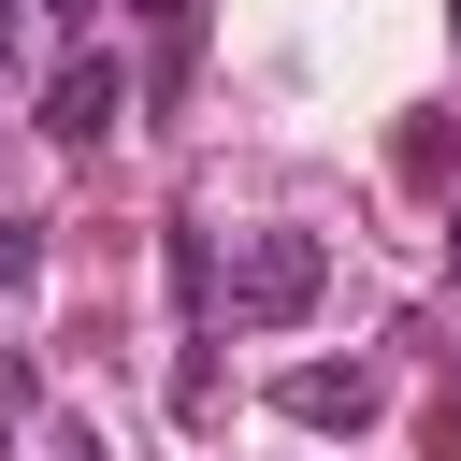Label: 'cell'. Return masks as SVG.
Returning a JSON list of instances; mask_svg holds the SVG:
<instances>
[{"label":"cell","instance_id":"6da1fadb","mask_svg":"<svg viewBox=\"0 0 461 461\" xmlns=\"http://www.w3.org/2000/svg\"><path fill=\"white\" fill-rule=\"evenodd\" d=\"M317 230H230V259H216V317H245V331H274V317H303L317 303Z\"/></svg>","mask_w":461,"mask_h":461},{"label":"cell","instance_id":"7a4b0ae2","mask_svg":"<svg viewBox=\"0 0 461 461\" xmlns=\"http://www.w3.org/2000/svg\"><path fill=\"white\" fill-rule=\"evenodd\" d=\"M115 115H130V72H115L101 43H72V58L43 72V130H58V144H101Z\"/></svg>","mask_w":461,"mask_h":461},{"label":"cell","instance_id":"3957f363","mask_svg":"<svg viewBox=\"0 0 461 461\" xmlns=\"http://www.w3.org/2000/svg\"><path fill=\"white\" fill-rule=\"evenodd\" d=\"M274 403H288L303 432H360V418H375V375H360V360H303V375H274Z\"/></svg>","mask_w":461,"mask_h":461},{"label":"cell","instance_id":"277c9868","mask_svg":"<svg viewBox=\"0 0 461 461\" xmlns=\"http://www.w3.org/2000/svg\"><path fill=\"white\" fill-rule=\"evenodd\" d=\"M130 29H144V101L173 115L187 101V58H202V0H130Z\"/></svg>","mask_w":461,"mask_h":461},{"label":"cell","instance_id":"5b68a950","mask_svg":"<svg viewBox=\"0 0 461 461\" xmlns=\"http://www.w3.org/2000/svg\"><path fill=\"white\" fill-rule=\"evenodd\" d=\"M43 274V245H29V216H0V288H29Z\"/></svg>","mask_w":461,"mask_h":461},{"label":"cell","instance_id":"8992f818","mask_svg":"<svg viewBox=\"0 0 461 461\" xmlns=\"http://www.w3.org/2000/svg\"><path fill=\"white\" fill-rule=\"evenodd\" d=\"M447 461H461V389H447Z\"/></svg>","mask_w":461,"mask_h":461},{"label":"cell","instance_id":"52a82bcc","mask_svg":"<svg viewBox=\"0 0 461 461\" xmlns=\"http://www.w3.org/2000/svg\"><path fill=\"white\" fill-rule=\"evenodd\" d=\"M447 259H461V202H447Z\"/></svg>","mask_w":461,"mask_h":461},{"label":"cell","instance_id":"ba28073f","mask_svg":"<svg viewBox=\"0 0 461 461\" xmlns=\"http://www.w3.org/2000/svg\"><path fill=\"white\" fill-rule=\"evenodd\" d=\"M58 14H101V0H58Z\"/></svg>","mask_w":461,"mask_h":461}]
</instances>
